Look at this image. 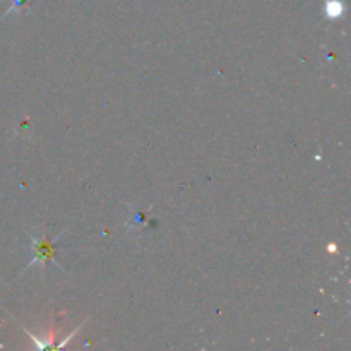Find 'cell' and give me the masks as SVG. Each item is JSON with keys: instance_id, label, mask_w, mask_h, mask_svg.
<instances>
[{"instance_id": "1", "label": "cell", "mask_w": 351, "mask_h": 351, "mask_svg": "<svg viewBox=\"0 0 351 351\" xmlns=\"http://www.w3.org/2000/svg\"><path fill=\"white\" fill-rule=\"evenodd\" d=\"M64 235V232L58 233L57 237H55L53 240H50L47 237V233H41V239H34L33 237V261L29 263V267L34 266L36 263H41V264H47V263H55L57 264V261H55V243H57V240L60 239V237Z\"/></svg>"}, {"instance_id": "2", "label": "cell", "mask_w": 351, "mask_h": 351, "mask_svg": "<svg viewBox=\"0 0 351 351\" xmlns=\"http://www.w3.org/2000/svg\"><path fill=\"white\" fill-rule=\"evenodd\" d=\"M326 14L329 17H339L343 14V3L338 2V0H332L326 5Z\"/></svg>"}, {"instance_id": "3", "label": "cell", "mask_w": 351, "mask_h": 351, "mask_svg": "<svg viewBox=\"0 0 351 351\" xmlns=\"http://www.w3.org/2000/svg\"><path fill=\"white\" fill-rule=\"evenodd\" d=\"M129 218H134V221L130 219L129 226H132L134 230H141V226H144V219H146V213H136L134 211Z\"/></svg>"}]
</instances>
